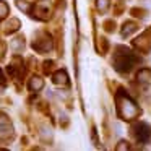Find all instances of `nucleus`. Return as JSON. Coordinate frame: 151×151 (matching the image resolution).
I'll list each match as a JSON object with an SVG mask.
<instances>
[{"mask_svg":"<svg viewBox=\"0 0 151 151\" xmlns=\"http://www.w3.org/2000/svg\"><path fill=\"white\" fill-rule=\"evenodd\" d=\"M0 81H4V76H2V72H0Z\"/></svg>","mask_w":151,"mask_h":151,"instance_id":"6","label":"nucleus"},{"mask_svg":"<svg viewBox=\"0 0 151 151\" xmlns=\"http://www.w3.org/2000/svg\"><path fill=\"white\" fill-rule=\"evenodd\" d=\"M137 130H138L137 132V138H138V140H140V141H146L148 137H150V133H151L150 127H148L146 124H140L137 127Z\"/></svg>","mask_w":151,"mask_h":151,"instance_id":"2","label":"nucleus"},{"mask_svg":"<svg viewBox=\"0 0 151 151\" xmlns=\"http://www.w3.org/2000/svg\"><path fill=\"white\" fill-rule=\"evenodd\" d=\"M109 5V0H98V7L101 8V10H106Z\"/></svg>","mask_w":151,"mask_h":151,"instance_id":"4","label":"nucleus"},{"mask_svg":"<svg viewBox=\"0 0 151 151\" xmlns=\"http://www.w3.org/2000/svg\"><path fill=\"white\" fill-rule=\"evenodd\" d=\"M31 86H33V88H41V86H42V81H39V80H36V81H34L33 80V83H31Z\"/></svg>","mask_w":151,"mask_h":151,"instance_id":"5","label":"nucleus"},{"mask_svg":"<svg viewBox=\"0 0 151 151\" xmlns=\"http://www.w3.org/2000/svg\"><path fill=\"white\" fill-rule=\"evenodd\" d=\"M119 109H120V114L124 119H133L135 114L138 112L137 106L127 98V96H122L120 101H119Z\"/></svg>","mask_w":151,"mask_h":151,"instance_id":"1","label":"nucleus"},{"mask_svg":"<svg viewBox=\"0 0 151 151\" xmlns=\"http://www.w3.org/2000/svg\"><path fill=\"white\" fill-rule=\"evenodd\" d=\"M54 81H55V83H60V85H67V75H65L63 72L55 73V76H54Z\"/></svg>","mask_w":151,"mask_h":151,"instance_id":"3","label":"nucleus"}]
</instances>
